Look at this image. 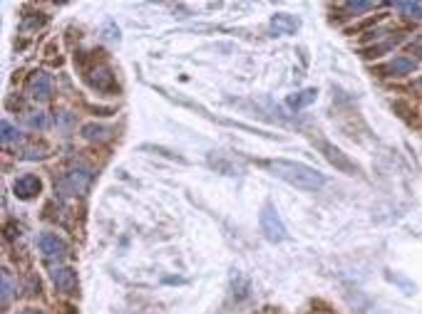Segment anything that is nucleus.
<instances>
[{"mask_svg": "<svg viewBox=\"0 0 422 314\" xmlns=\"http://www.w3.org/2000/svg\"><path fill=\"white\" fill-rule=\"evenodd\" d=\"M20 314H40V312H35V310H23Z\"/></svg>", "mask_w": 422, "mask_h": 314, "instance_id": "20", "label": "nucleus"}, {"mask_svg": "<svg viewBox=\"0 0 422 314\" xmlns=\"http://www.w3.org/2000/svg\"><path fill=\"white\" fill-rule=\"evenodd\" d=\"M25 122H28L30 129H43L45 124H48V119H45L43 112H30L28 117H25Z\"/></svg>", "mask_w": 422, "mask_h": 314, "instance_id": "19", "label": "nucleus"}, {"mask_svg": "<svg viewBox=\"0 0 422 314\" xmlns=\"http://www.w3.org/2000/svg\"><path fill=\"white\" fill-rule=\"evenodd\" d=\"M38 245H40V253H43L45 260H65L67 258V245L62 238H57L55 233H43L38 238Z\"/></svg>", "mask_w": 422, "mask_h": 314, "instance_id": "5", "label": "nucleus"}, {"mask_svg": "<svg viewBox=\"0 0 422 314\" xmlns=\"http://www.w3.org/2000/svg\"><path fill=\"white\" fill-rule=\"evenodd\" d=\"M109 134H112V129L102 127V124H85L82 127V139L87 141H107Z\"/></svg>", "mask_w": 422, "mask_h": 314, "instance_id": "13", "label": "nucleus"}, {"mask_svg": "<svg viewBox=\"0 0 422 314\" xmlns=\"http://www.w3.org/2000/svg\"><path fill=\"white\" fill-rule=\"evenodd\" d=\"M258 225H261V233L268 243H283L288 240V230H286V223L281 221L278 211H276L273 203H263L261 213H258Z\"/></svg>", "mask_w": 422, "mask_h": 314, "instance_id": "3", "label": "nucleus"}, {"mask_svg": "<svg viewBox=\"0 0 422 314\" xmlns=\"http://www.w3.org/2000/svg\"><path fill=\"white\" fill-rule=\"evenodd\" d=\"M15 141H20V132L8 122V119H3V144L10 146V144H15Z\"/></svg>", "mask_w": 422, "mask_h": 314, "instance_id": "17", "label": "nucleus"}, {"mask_svg": "<svg viewBox=\"0 0 422 314\" xmlns=\"http://www.w3.org/2000/svg\"><path fill=\"white\" fill-rule=\"evenodd\" d=\"M343 10L351 15H358V13H366V10H375V3H368V0H358V3H346L343 5Z\"/></svg>", "mask_w": 422, "mask_h": 314, "instance_id": "18", "label": "nucleus"}, {"mask_svg": "<svg viewBox=\"0 0 422 314\" xmlns=\"http://www.w3.org/2000/svg\"><path fill=\"white\" fill-rule=\"evenodd\" d=\"M50 94H53V80L45 72H35L28 80V97L35 102H48Z\"/></svg>", "mask_w": 422, "mask_h": 314, "instance_id": "9", "label": "nucleus"}, {"mask_svg": "<svg viewBox=\"0 0 422 314\" xmlns=\"http://www.w3.org/2000/svg\"><path fill=\"white\" fill-rule=\"evenodd\" d=\"M405 40V33H398L395 38H390V40H385V43H380V45H373L368 50V55L366 57H380V55H385L388 50H393L395 45H400Z\"/></svg>", "mask_w": 422, "mask_h": 314, "instance_id": "15", "label": "nucleus"}, {"mask_svg": "<svg viewBox=\"0 0 422 314\" xmlns=\"http://www.w3.org/2000/svg\"><path fill=\"white\" fill-rule=\"evenodd\" d=\"M318 146H321V151L326 154V159L331 161L333 166H336L338 171H343V174H348V176H356V174H361V169H358V164L356 161H351L346 154H343L338 146H333L331 141H323V139H318Z\"/></svg>", "mask_w": 422, "mask_h": 314, "instance_id": "4", "label": "nucleus"}, {"mask_svg": "<svg viewBox=\"0 0 422 314\" xmlns=\"http://www.w3.org/2000/svg\"><path fill=\"white\" fill-rule=\"evenodd\" d=\"M413 70H418V60H415V57H408V55H398L390 62H385L378 72L383 77H403V75H410Z\"/></svg>", "mask_w": 422, "mask_h": 314, "instance_id": "8", "label": "nucleus"}, {"mask_svg": "<svg viewBox=\"0 0 422 314\" xmlns=\"http://www.w3.org/2000/svg\"><path fill=\"white\" fill-rule=\"evenodd\" d=\"M13 191L20 201H33V198H38L40 191H43V181H40L35 174H23L20 179H15Z\"/></svg>", "mask_w": 422, "mask_h": 314, "instance_id": "7", "label": "nucleus"}, {"mask_svg": "<svg viewBox=\"0 0 422 314\" xmlns=\"http://www.w3.org/2000/svg\"><path fill=\"white\" fill-rule=\"evenodd\" d=\"M316 97H318L316 87H308V90H301L296 94H291V97L286 99V104H288L291 109H303V107H308V104H313Z\"/></svg>", "mask_w": 422, "mask_h": 314, "instance_id": "12", "label": "nucleus"}, {"mask_svg": "<svg viewBox=\"0 0 422 314\" xmlns=\"http://www.w3.org/2000/svg\"><path fill=\"white\" fill-rule=\"evenodd\" d=\"M298 28H301V20L291 13H276L273 18H271V30H273L276 35H293Z\"/></svg>", "mask_w": 422, "mask_h": 314, "instance_id": "11", "label": "nucleus"}, {"mask_svg": "<svg viewBox=\"0 0 422 314\" xmlns=\"http://www.w3.org/2000/svg\"><path fill=\"white\" fill-rule=\"evenodd\" d=\"M90 171L87 169H72L67 171L65 176H62L60 181V188L67 193V196H77V193H85L87 186H90Z\"/></svg>", "mask_w": 422, "mask_h": 314, "instance_id": "6", "label": "nucleus"}, {"mask_svg": "<svg viewBox=\"0 0 422 314\" xmlns=\"http://www.w3.org/2000/svg\"><path fill=\"white\" fill-rule=\"evenodd\" d=\"M395 10H398V13L408 20H422V3H408V0H400V3H395Z\"/></svg>", "mask_w": 422, "mask_h": 314, "instance_id": "14", "label": "nucleus"}, {"mask_svg": "<svg viewBox=\"0 0 422 314\" xmlns=\"http://www.w3.org/2000/svg\"><path fill=\"white\" fill-rule=\"evenodd\" d=\"M50 277H53V285L65 295H75L77 292V272L72 268H53Z\"/></svg>", "mask_w": 422, "mask_h": 314, "instance_id": "10", "label": "nucleus"}, {"mask_svg": "<svg viewBox=\"0 0 422 314\" xmlns=\"http://www.w3.org/2000/svg\"><path fill=\"white\" fill-rule=\"evenodd\" d=\"M15 295V287H13V277H10V270H3V290H0V297H3V310L10 305V297Z\"/></svg>", "mask_w": 422, "mask_h": 314, "instance_id": "16", "label": "nucleus"}, {"mask_svg": "<svg viewBox=\"0 0 422 314\" xmlns=\"http://www.w3.org/2000/svg\"><path fill=\"white\" fill-rule=\"evenodd\" d=\"M82 80L90 90L102 94H112L117 90V80H114V72L109 70L107 62H92L90 67H82Z\"/></svg>", "mask_w": 422, "mask_h": 314, "instance_id": "2", "label": "nucleus"}, {"mask_svg": "<svg viewBox=\"0 0 422 314\" xmlns=\"http://www.w3.org/2000/svg\"><path fill=\"white\" fill-rule=\"evenodd\" d=\"M266 171L276 176V179L286 181L288 186L301 188V191H318L326 186V176L321 171H316L313 166L301 164V161H288V159H268L258 161Z\"/></svg>", "mask_w": 422, "mask_h": 314, "instance_id": "1", "label": "nucleus"}]
</instances>
